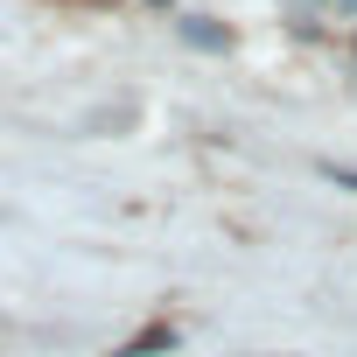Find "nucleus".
Instances as JSON below:
<instances>
[{
  "label": "nucleus",
  "instance_id": "f257e3e1",
  "mask_svg": "<svg viewBox=\"0 0 357 357\" xmlns=\"http://www.w3.org/2000/svg\"><path fill=\"white\" fill-rule=\"evenodd\" d=\"M183 36H190V43H204V50H231V36H225V29H211V22H183Z\"/></svg>",
  "mask_w": 357,
  "mask_h": 357
},
{
  "label": "nucleus",
  "instance_id": "f03ea898",
  "mask_svg": "<svg viewBox=\"0 0 357 357\" xmlns=\"http://www.w3.org/2000/svg\"><path fill=\"white\" fill-rule=\"evenodd\" d=\"M168 343H175V329H147V336H133L119 357H147V350H168Z\"/></svg>",
  "mask_w": 357,
  "mask_h": 357
},
{
  "label": "nucleus",
  "instance_id": "7ed1b4c3",
  "mask_svg": "<svg viewBox=\"0 0 357 357\" xmlns=\"http://www.w3.org/2000/svg\"><path fill=\"white\" fill-rule=\"evenodd\" d=\"M329 183H343V190H357V168H329Z\"/></svg>",
  "mask_w": 357,
  "mask_h": 357
},
{
  "label": "nucleus",
  "instance_id": "20e7f679",
  "mask_svg": "<svg viewBox=\"0 0 357 357\" xmlns=\"http://www.w3.org/2000/svg\"><path fill=\"white\" fill-rule=\"evenodd\" d=\"M343 8H350V15H357V0H343Z\"/></svg>",
  "mask_w": 357,
  "mask_h": 357
}]
</instances>
